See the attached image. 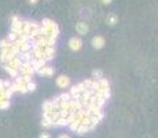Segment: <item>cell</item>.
Instances as JSON below:
<instances>
[{
  "label": "cell",
  "instance_id": "10",
  "mask_svg": "<svg viewBox=\"0 0 158 138\" xmlns=\"http://www.w3.org/2000/svg\"><path fill=\"white\" fill-rule=\"evenodd\" d=\"M76 31L78 35H87L88 31H90V28L87 25V22H77L76 23Z\"/></svg>",
  "mask_w": 158,
  "mask_h": 138
},
{
  "label": "cell",
  "instance_id": "15",
  "mask_svg": "<svg viewBox=\"0 0 158 138\" xmlns=\"http://www.w3.org/2000/svg\"><path fill=\"white\" fill-rule=\"evenodd\" d=\"M3 68H4V70L10 75V76H11V78H17V76H18V73H19V72H17V70H14V69L8 68V66H6V65L3 66Z\"/></svg>",
  "mask_w": 158,
  "mask_h": 138
},
{
  "label": "cell",
  "instance_id": "13",
  "mask_svg": "<svg viewBox=\"0 0 158 138\" xmlns=\"http://www.w3.org/2000/svg\"><path fill=\"white\" fill-rule=\"evenodd\" d=\"M106 22H107L110 26H114V25L118 22V17L116 14H109L107 18H106Z\"/></svg>",
  "mask_w": 158,
  "mask_h": 138
},
{
  "label": "cell",
  "instance_id": "1",
  "mask_svg": "<svg viewBox=\"0 0 158 138\" xmlns=\"http://www.w3.org/2000/svg\"><path fill=\"white\" fill-rule=\"evenodd\" d=\"M33 60H44L45 62L51 61L55 57V47H44V46H32Z\"/></svg>",
  "mask_w": 158,
  "mask_h": 138
},
{
  "label": "cell",
  "instance_id": "9",
  "mask_svg": "<svg viewBox=\"0 0 158 138\" xmlns=\"http://www.w3.org/2000/svg\"><path fill=\"white\" fill-rule=\"evenodd\" d=\"M54 68L52 66H50V65H45V66H43V68L40 69V70H37V73L41 75V76H47V78H50V76H52L54 75Z\"/></svg>",
  "mask_w": 158,
  "mask_h": 138
},
{
  "label": "cell",
  "instance_id": "4",
  "mask_svg": "<svg viewBox=\"0 0 158 138\" xmlns=\"http://www.w3.org/2000/svg\"><path fill=\"white\" fill-rule=\"evenodd\" d=\"M85 90H87L85 86H84V84H83V82H81V83H78V84H76V86H73V87L70 88L69 94H70V97H72L73 100H77V98L81 95V94L85 91Z\"/></svg>",
  "mask_w": 158,
  "mask_h": 138
},
{
  "label": "cell",
  "instance_id": "7",
  "mask_svg": "<svg viewBox=\"0 0 158 138\" xmlns=\"http://www.w3.org/2000/svg\"><path fill=\"white\" fill-rule=\"evenodd\" d=\"M92 47L94 48H96V50H100V48H103V46L106 44V40H104L103 36H100V35H98V36H94L92 37Z\"/></svg>",
  "mask_w": 158,
  "mask_h": 138
},
{
  "label": "cell",
  "instance_id": "14",
  "mask_svg": "<svg viewBox=\"0 0 158 138\" xmlns=\"http://www.w3.org/2000/svg\"><path fill=\"white\" fill-rule=\"evenodd\" d=\"M92 78H94V80H100V79H103V72L100 69H94L92 70Z\"/></svg>",
  "mask_w": 158,
  "mask_h": 138
},
{
  "label": "cell",
  "instance_id": "19",
  "mask_svg": "<svg viewBox=\"0 0 158 138\" xmlns=\"http://www.w3.org/2000/svg\"><path fill=\"white\" fill-rule=\"evenodd\" d=\"M26 88H28V92H29V91H35V90H36V83H35V82H29L26 84Z\"/></svg>",
  "mask_w": 158,
  "mask_h": 138
},
{
  "label": "cell",
  "instance_id": "16",
  "mask_svg": "<svg viewBox=\"0 0 158 138\" xmlns=\"http://www.w3.org/2000/svg\"><path fill=\"white\" fill-rule=\"evenodd\" d=\"M41 124H43V127H45V129H51V127H54L52 122L48 120V119H44V117H43V120H41Z\"/></svg>",
  "mask_w": 158,
  "mask_h": 138
},
{
  "label": "cell",
  "instance_id": "6",
  "mask_svg": "<svg viewBox=\"0 0 158 138\" xmlns=\"http://www.w3.org/2000/svg\"><path fill=\"white\" fill-rule=\"evenodd\" d=\"M83 47V40L80 37H72L69 40V48L72 51H78Z\"/></svg>",
  "mask_w": 158,
  "mask_h": 138
},
{
  "label": "cell",
  "instance_id": "5",
  "mask_svg": "<svg viewBox=\"0 0 158 138\" xmlns=\"http://www.w3.org/2000/svg\"><path fill=\"white\" fill-rule=\"evenodd\" d=\"M19 72H21V75H25V76H33L35 69H33L30 62H22L21 68H19Z\"/></svg>",
  "mask_w": 158,
  "mask_h": 138
},
{
  "label": "cell",
  "instance_id": "2",
  "mask_svg": "<svg viewBox=\"0 0 158 138\" xmlns=\"http://www.w3.org/2000/svg\"><path fill=\"white\" fill-rule=\"evenodd\" d=\"M41 31L44 32V35H47L48 37H52V39H56L59 36V26L58 23L54 22L52 19L50 18H44L40 23Z\"/></svg>",
  "mask_w": 158,
  "mask_h": 138
},
{
  "label": "cell",
  "instance_id": "18",
  "mask_svg": "<svg viewBox=\"0 0 158 138\" xmlns=\"http://www.w3.org/2000/svg\"><path fill=\"white\" fill-rule=\"evenodd\" d=\"M10 44H11V43H10L7 39H1V40H0V48H1V50H3V48H7Z\"/></svg>",
  "mask_w": 158,
  "mask_h": 138
},
{
  "label": "cell",
  "instance_id": "20",
  "mask_svg": "<svg viewBox=\"0 0 158 138\" xmlns=\"http://www.w3.org/2000/svg\"><path fill=\"white\" fill-rule=\"evenodd\" d=\"M39 138H51V135L48 133H41L40 135H39Z\"/></svg>",
  "mask_w": 158,
  "mask_h": 138
},
{
  "label": "cell",
  "instance_id": "8",
  "mask_svg": "<svg viewBox=\"0 0 158 138\" xmlns=\"http://www.w3.org/2000/svg\"><path fill=\"white\" fill-rule=\"evenodd\" d=\"M56 84H58L59 88H68L69 84H70V79L65 75H61L58 79H56Z\"/></svg>",
  "mask_w": 158,
  "mask_h": 138
},
{
  "label": "cell",
  "instance_id": "22",
  "mask_svg": "<svg viewBox=\"0 0 158 138\" xmlns=\"http://www.w3.org/2000/svg\"><path fill=\"white\" fill-rule=\"evenodd\" d=\"M100 1H102L103 4H110V3H111L113 0H100Z\"/></svg>",
  "mask_w": 158,
  "mask_h": 138
},
{
  "label": "cell",
  "instance_id": "23",
  "mask_svg": "<svg viewBox=\"0 0 158 138\" xmlns=\"http://www.w3.org/2000/svg\"><path fill=\"white\" fill-rule=\"evenodd\" d=\"M58 138H70V137H69L68 134H61V135H59Z\"/></svg>",
  "mask_w": 158,
  "mask_h": 138
},
{
  "label": "cell",
  "instance_id": "17",
  "mask_svg": "<svg viewBox=\"0 0 158 138\" xmlns=\"http://www.w3.org/2000/svg\"><path fill=\"white\" fill-rule=\"evenodd\" d=\"M8 106H10V100H1V101H0V110L7 109Z\"/></svg>",
  "mask_w": 158,
  "mask_h": 138
},
{
  "label": "cell",
  "instance_id": "11",
  "mask_svg": "<svg viewBox=\"0 0 158 138\" xmlns=\"http://www.w3.org/2000/svg\"><path fill=\"white\" fill-rule=\"evenodd\" d=\"M21 64H22V61L19 60L18 57L17 58H14L13 61H10L8 64H6V66H8V68L14 69V70H17V72H19V68H21ZM4 66V65H3Z\"/></svg>",
  "mask_w": 158,
  "mask_h": 138
},
{
  "label": "cell",
  "instance_id": "21",
  "mask_svg": "<svg viewBox=\"0 0 158 138\" xmlns=\"http://www.w3.org/2000/svg\"><path fill=\"white\" fill-rule=\"evenodd\" d=\"M37 1H39V0H28V3H29V4H32V6L37 4Z\"/></svg>",
  "mask_w": 158,
  "mask_h": 138
},
{
  "label": "cell",
  "instance_id": "12",
  "mask_svg": "<svg viewBox=\"0 0 158 138\" xmlns=\"http://www.w3.org/2000/svg\"><path fill=\"white\" fill-rule=\"evenodd\" d=\"M30 64H32V66H33V69H35V72H37V70H40L43 66H45L47 62H45L44 60H37V58H35Z\"/></svg>",
  "mask_w": 158,
  "mask_h": 138
},
{
  "label": "cell",
  "instance_id": "3",
  "mask_svg": "<svg viewBox=\"0 0 158 138\" xmlns=\"http://www.w3.org/2000/svg\"><path fill=\"white\" fill-rule=\"evenodd\" d=\"M22 28H23V19H21L17 15H13L11 17V32L21 36L22 35Z\"/></svg>",
  "mask_w": 158,
  "mask_h": 138
}]
</instances>
